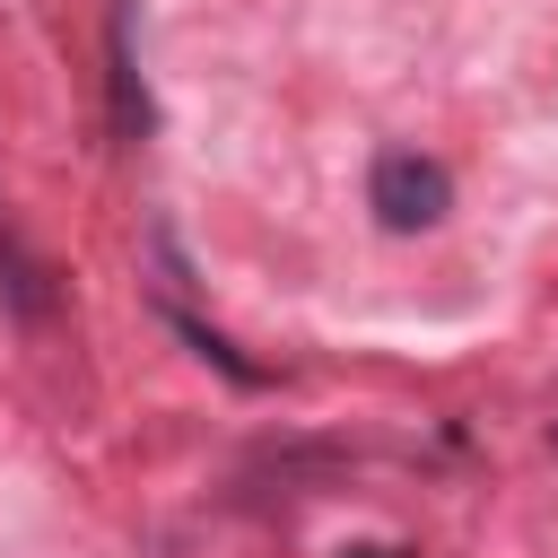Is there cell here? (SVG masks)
<instances>
[{
  "label": "cell",
  "instance_id": "obj_1",
  "mask_svg": "<svg viewBox=\"0 0 558 558\" xmlns=\"http://www.w3.org/2000/svg\"><path fill=\"white\" fill-rule=\"evenodd\" d=\"M366 201H375V218H384L392 235H418V227H436V218L453 209V183H445L436 157H418V148H384L375 174H366Z\"/></svg>",
  "mask_w": 558,
  "mask_h": 558
},
{
  "label": "cell",
  "instance_id": "obj_3",
  "mask_svg": "<svg viewBox=\"0 0 558 558\" xmlns=\"http://www.w3.org/2000/svg\"><path fill=\"white\" fill-rule=\"evenodd\" d=\"M340 558H392V549H340Z\"/></svg>",
  "mask_w": 558,
  "mask_h": 558
},
{
  "label": "cell",
  "instance_id": "obj_2",
  "mask_svg": "<svg viewBox=\"0 0 558 558\" xmlns=\"http://www.w3.org/2000/svg\"><path fill=\"white\" fill-rule=\"evenodd\" d=\"M113 122L140 140L148 131V87H140V70H131V17H113Z\"/></svg>",
  "mask_w": 558,
  "mask_h": 558
}]
</instances>
